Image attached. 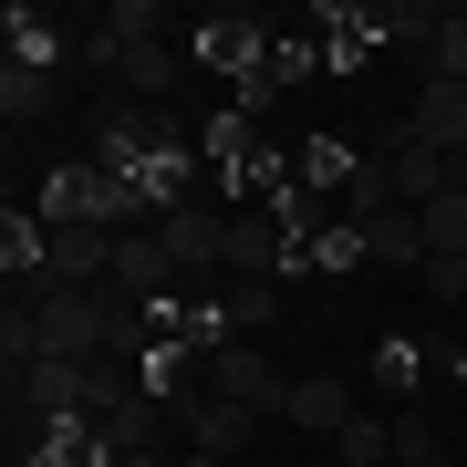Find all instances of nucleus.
Here are the masks:
<instances>
[{
    "label": "nucleus",
    "instance_id": "nucleus-1",
    "mask_svg": "<svg viewBox=\"0 0 467 467\" xmlns=\"http://www.w3.org/2000/svg\"><path fill=\"white\" fill-rule=\"evenodd\" d=\"M208 395L250 405V416H281V405H291V374L270 364L260 343H208Z\"/></svg>",
    "mask_w": 467,
    "mask_h": 467
},
{
    "label": "nucleus",
    "instance_id": "nucleus-2",
    "mask_svg": "<svg viewBox=\"0 0 467 467\" xmlns=\"http://www.w3.org/2000/svg\"><path fill=\"white\" fill-rule=\"evenodd\" d=\"M156 239H167V260H177V281L198 291L208 270H229V218H218L208 198H177L167 218H156Z\"/></svg>",
    "mask_w": 467,
    "mask_h": 467
},
{
    "label": "nucleus",
    "instance_id": "nucleus-3",
    "mask_svg": "<svg viewBox=\"0 0 467 467\" xmlns=\"http://www.w3.org/2000/svg\"><path fill=\"white\" fill-rule=\"evenodd\" d=\"M291 250H301L291 198H270V208H239V218H229V270H239V281H270Z\"/></svg>",
    "mask_w": 467,
    "mask_h": 467
},
{
    "label": "nucleus",
    "instance_id": "nucleus-4",
    "mask_svg": "<svg viewBox=\"0 0 467 467\" xmlns=\"http://www.w3.org/2000/svg\"><path fill=\"white\" fill-rule=\"evenodd\" d=\"M260 52H270V21H250V11H208L198 32H187V63H208V73H239V84L260 73Z\"/></svg>",
    "mask_w": 467,
    "mask_h": 467
},
{
    "label": "nucleus",
    "instance_id": "nucleus-5",
    "mask_svg": "<svg viewBox=\"0 0 467 467\" xmlns=\"http://www.w3.org/2000/svg\"><path fill=\"white\" fill-rule=\"evenodd\" d=\"M260 426H270V416H250V405H229V395H187V405H177V436H187L198 457H250Z\"/></svg>",
    "mask_w": 467,
    "mask_h": 467
},
{
    "label": "nucleus",
    "instance_id": "nucleus-6",
    "mask_svg": "<svg viewBox=\"0 0 467 467\" xmlns=\"http://www.w3.org/2000/svg\"><path fill=\"white\" fill-rule=\"evenodd\" d=\"M104 281L156 312V301H177V260H167V239H156V229H115V270H104Z\"/></svg>",
    "mask_w": 467,
    "mask_h": 467
},
{
    "label": "nucleus",
    "instance_id": "nucleus-7",
    "mask_svg": "<svg viewBox=\"0 0 467 467\" xmlns=\"http://www.w3.org/2000/svg\"><path fill=\"white\" fill-rule=\"evenodd\" d=\"M405 146H426V156H467V84H436V73H426L416 115H405Z\"/></svg>",
    "mask_w": 467,
    "mask_h": 467
},
{
    "label": "nucleus",
    "instance_id": "nucleus-8",
    "mask_svg": "<svg viewBox=\"0 0 467 467\" xmlns=\"http://www.w3.org/2000/svg\"><path fill=\"white\" fill-rule=\"evenodd\" d=\"M104 73L125 84V104H156L187 73V42H125V52H104Z\"/></svg>",
    "mask_w": 467,
    "mask_h": 467
},
{
    "label": "nucleus",
    "instance_id": "nucleus-9",
    "mask_svg": "<svg viewBox=\"0 0 467 467\" xmlns=\"http://www.w3.org/2000/svg\"><path fill=\"white\" fill-rule=\"evenodd\" d=\"M281 426H301V436H322V447H333V436L353 426V384H343V374H301L291 405H281Z\"/></svg>",
    "mask_w": 467,
    "mask_h": 467
},
{
    "label": "nucleus",
    "instance_id": "nucleus-10",
    "mask_svg": "<svg viewBox=\"0 0 467 467\" xmlns=\"http://www.w3.org/2000/svg\"><path fill=\"white\" fill-rule=\"evenodd\" d=\"M364 260H416V270H426V218L405 208V198L374 208V218H364Z\"/></svg>",
    "mask_w": 467,
    "mask_h": 467
},
{
    "label": "nucleus",
    "instance_id": "nucleus-11",
    "mask_svg": "<svg viewBox=\"0 0 467 467\" xmlns=\"http://www.w3.org/2000/svg\"><path fill=\"white\" fill-rule=\"evenodd\" d=\"M52 104H63V84H52V63H11V73H0V115H11V125H42Z\"/></svg>",
    "mask_w": 467,
    "mask_h": 467
},
{
    "label": "nucleus",
    "instance_id": "nucleus-12",
    "mask_svg": "<svg viewBox=\"0 0 467 467\" xmlns=\"http://www.w3.org/2000/svg\"><path fill=\"white\" fill-rule=\"evenodd\" d=\"M333 467H395V416H353L333 436Z\"/></svg>",
    "mask_w": 467,
    "mask_h": 467
},
{
    "label": "nucleus",
    "instance_id": "nucleus-13",
    "mask_svg": "<svg viewBox=\"0 0 467 467\" xmlns=\"http://www.w3.org/2000/svg\"><path fill=\"white\" fill-rule=\"evenodd\" d=\"M125 42H167V11H156V0H115L104 32H94V52H125Z\"/></svg>",
    "mask_w": 467,
    "mask_h": 467
},
{
    "label": "nucleus",
    "instance_id": "nucleus-14",
    "mask_svg": "<svg viewBox=\"0 0 467 467\" xmlns=\"http://www.w3.org/2000/svg\"><path fill=\"white\" fill-rule=\"evenodd\" d=\"M416 281H426V301H436V312H467V250H426V270H416Z\"/></svg>",
    "mask_w": 467,
    "mask_h": 467
},
{
    "label": "nucleus",
    "instance_id": "nucleus-15",
    "mask_svg": "<svg viewBox=\"0 0 467 467\" xmlns=\"http://www.w3.org/2000/svg\"><path fill=\"white\" fill-rule=\"evenodd\" d=\"M395 467H457L447 447H436V426L416 416V405H405V416H395Z\"/></svg>",
    "mask_w": 467,
    "mask_h": 467
},
{
    "label": "nucleus",
    "instance_id": "nucleus-16",
    "mask_svg": "<svg viewBox=\"0 0 467 467\" xmlns=\"http://www.w3.org/2000/svg\"><path fill=\"white\" fill-rule=\"evenodd\" d=\"M436 84H467V11H447V32H436Z\"/></svg>",
    "mask_w": 467,
    "mask_h": 467
},
{
    "label": "nucleus",
    "instance_id": "nucleus-17",
    "mask_svg": "<svg viewBox=\"0 0 467 467\" xmlns=\"http://www.w3.org/2000/svg\"><path fill=\"white\" fill-rule=\"evenodd\" d=\"M374 374H384V395H416V343H384Z\"/></svg>",
    "mask_w": 467,
    "mask_h": 467
},
{
    "label": "nucleus",
    "instance_id": "nucleus-18",
    "mask_svg": "<svg viewBox=\"0 0 467 467\" xmlns=\"http://www.w3.org/2000/svg\"><path fill=\"white\" fill-rule=\"evenodd\" d=\"M177 467H239V457H198V447H177Z\"/></svg>",
    "mask_w": 467,
    "mask_h": 467
},
{
    "label": "nucleus",
    "instance_id": "nucleus-19",
    "mask_svg": "<svg viewBox=\"0 0 467 467\" xmlns=\"http://www.w3.org/2000/svg\"><path fill=\"white\" fill-rule=\"evenodd\" d=\"M239 467H260V457H239Z\"/></svg>",
    "mask_w": 467,
    "mask_h": 467
},
{
    "label": "nucleus",
    "instance_id": "nucleus-20",
    "mask_svg": "<svg viewBox=\"0 0 467 467\" xmlns=\"http://www.w3.org/2000/svg\"><path fill=\"white\" fill-rule=\"evenodd\" d=\"M322 467H333V457H322Z\"/></svg>",
    "mask_w": 467,
    "mask_h": 467
}]
</instances>
